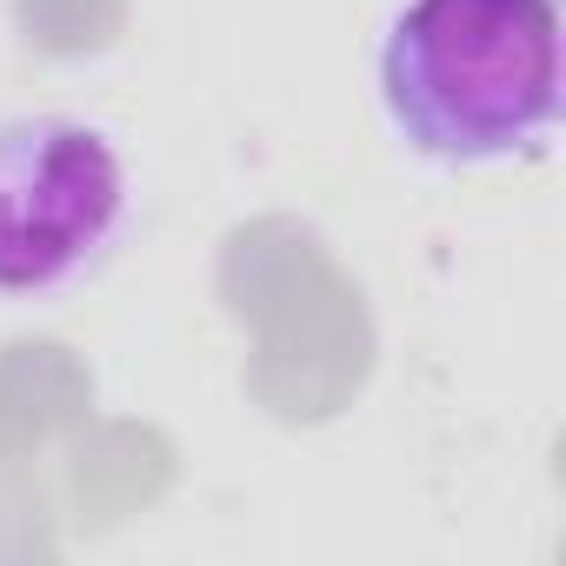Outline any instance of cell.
Returning <instances> with one entry per match:
<instances>
[{
	"instance_id": "1",
	"label": "cell",
	"mask_w": 566,
	"mask_h": 566,
	"mask_svg": "<svg viewBox=\"0 0 566 566\" xmlns=\"http://www.w3.org/2000/svg\"><path fill=\"white\" fill-rule=\"evenodd\" d=\"M559 101V0H400L380 34V107L420 160H533Z\"/></svg>"
},
{
	"instance_id": "2",
	"label": "cell",
	"mask_w": 566,
	"mask_h": 566,
	"mask_svg": "<svg viewBox=\"0 0 566 566\" xmlns=\"http://www.w3.org/2000/svg\"><path fill=\"white\" fill-rule=\"evenodd\" d=\"M134 174L107 127L81 114L0 120V301L41 307L74 294L120 247Z\"/></svg>"
}]
</instances>
